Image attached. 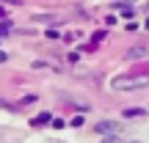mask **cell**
<instances>
[{"mask_svg": "<svg viewBox=\"0 0 149 143\" xmlns=\"http://www.w3.org/2000/svg\"><path fill=\"white\" fill-rule=\"evenodd\" d=\"M149 85V74H133V77H116L111 83L113 91H133V88H144Z\"/></svg>", "mask_w": 149, "mask_h": 143, "instance_id": "obj_1", "label": "cell"}, {"mask_svg": "<svg viewBox=\"0 0 149 143\" xmlns=\"http://www.w3.org/2000/svg\"><path fill=\"white\" fill-rule=\"evenodd\" d=\"M97 132L113 135V132H119V124H116V121H100V124H97Z\"/></svg>", "mask_w": 149, "mask_h": 143, "instance_id": "obj_2", "label": "cell"}, {"mask_svg": "<svg viewBox=\"0 0 149 143\" xmlns=\"http://www.w3.org/2000/svg\"><path fill=\"white\" fill-rule=\"evenodd\" d=\"M124 116H127V118H138V116H144V110H127Z\"/></svg>", "mask_w": 149, "mask_h": 143, "instance_id": "obj_5", "label": "cell"}, {"mask_svg": "<svg viewBox=\"0 0 149 143\" xmlns=\"http://www.w3.org/2000/svg\"><path fill=\"white\" fill-rule=\"evenodd\" d=\"M50 121V113H42L39 118H33V124H47Z\"/></svg>", "mask_w": 149, "mask_h": 143, "instance_id": "obj_3", "label": "cell"}, {"mask_svg": "<svg viewBox=\"0 0 149 143\" xmlns=\"http://www.w3.org/2000/svg\"><path fill=\"white\" fill-rule=\"evenodd\" d=\"M138 55H146L144 47H133V53H130V58H138Z\"/></svg>", "mask_w": 149, "mask_h": 143, "instance_id": "obj_4", "label": "cell"}, {"mask_svg": "<svg viewBox=\"0 0 149 143\" xmlns=\"http://www.w3.org/2000/svg\"><path fill=\"white\" fill-rule=\"evenodd\" d=\"M100 143H122L119 138H105V140H100Z\"/></svg>", "mask_w": 149, "mask_h": 143, "instance_id": "obj_6", "label": "cell"}]
</instances>
